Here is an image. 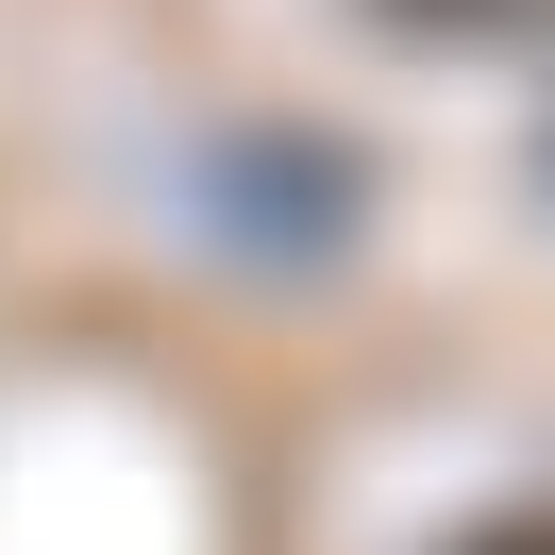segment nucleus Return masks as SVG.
Listing matches in <instances>:
<instances>
[{
	"label": "nucleus",
	"mask_w": 555,
	"mask_h": 555,
	"mask_svg": "<svg viewBox=\"0 0 555 555\" xmlns=\"http://www.w3.org/2000/svg\"><path fill=\"white\" fill-rule=\"evenodd\" d=\"M472 555H555V505H539V521H488Z\"/></svg>",
	"instance_id": "1"
}]
</instances>
